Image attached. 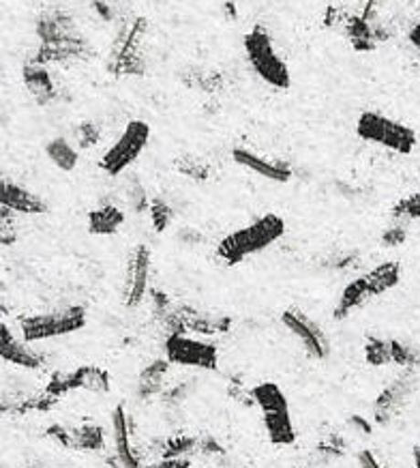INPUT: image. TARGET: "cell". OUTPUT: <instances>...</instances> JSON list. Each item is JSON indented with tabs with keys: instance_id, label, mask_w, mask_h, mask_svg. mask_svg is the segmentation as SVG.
Segmentation results:
<instances>
[{
	"instance_id": "obj_40",
	"label": "cell",
	"mask_w": 420,
	"mask_h": 468,
	"mask_svg": "<svg viewBox=\"0 0 420 468\" xmlns=\"http://www.w3.org/2000/svg\"><path fill=\"white\" fill-rule=\"evenodd\" d=\"M187 383H189V380H187ZM187 383H178L176 387H170V389L165 391L163 402L172 404V406L184 402V399H187V396H189V385Z\"/></svg>"
},
{
	"instance_id": "obj_18",
	"label": "cell",
	"mask_w": 420,
	"mask_h": 468,
	"mask_svg": "<svg viewBox=\"0 0 420 468\" xmlns=\"http://www.w3.org/2000/svg\"><path fill=\"white\" fill-rule=\"evenodd\" d=\"M131 432V417H129L125 404H119L112 410V434L116 458H119L122 468H140V455L133 447Z\"/></svg>"
},
{
	"instance_id": "obj_46",
	"label": "cell",
	"mask_w": 420,
	"mask_h": 468,
	"mask_svg": "<svg viewBox=\"0 0 420 468\" xmlns=\"http://www.w3.org/2000/svg\"><path fill=\"white\" fill-rule=\"evenodd\" d=\"M407 3H410L414 9H418V11H420V0H407Z\"/></svg>"
},
{
	"instance_id": "obj_3",
	"label": "cell",
	"mask_w": 420,
	"mask_h": 468,
	"mask_svg": "<svg viewBox=\"0 0 420 468\" xmlns=\"http://www.w3.org/2000/svg\"><path fill=\"white\" fill-rule=\"evenodd\" d=\"M148 33V20L144 16L125 17L119 22L114 35L112 52H110L108 71L114 78H140L146 73L144 37Z\"/></svg>"
},
{
	"instance_id": "obj_33",
	"label": "cell",
	"mask_w": 420,
	"mask_h": 468,
	"mask_svg": "<svg viewBox=\"0 0 420 468\" xmlns=\"http://www.w3.org/2000/svg\"><path fill=\"white\" fill-rule=\"evenodd\" d=\"M125 202L129 205V208H131V211H135V213L148 211V205H151V200H148L144 183L140 181L138 175H129V178H127Z\"/></svg>"
},
{
	"instance_id": "obj_28",
	"label": "cell",
	"mask_w": 420,
	"mask_h": 468,
	"mask_svg": "<svg viewBox=\"0 0 420 468\" xmlns=\"http://www.w3.org/2000/svg\"><path fill=\"white\" fill-rule=\"evenodd\" d=\"M73 140H76L78 149H95V146L103 140V127L99 125L97 121L84 119L82 122H78L76 129H73Z\"/></svg>"
},
{
	"instance_id": "obj_26",
	"label": "cell",
	"mask_w": 420,
	"mask_h": 468,
	"mask_svg": "<svg viewBox=\"0 0 420 468\" xmlns=\"http://www.w3.org/2000/svg\"><path fill=\"white\" fill-rule=\"evenodd\" d=\"M105 445L103 428L95 423H84V426L71 430L69 449H79V452H99Z\"/></svg>"
},
{
	"instance_id": "obj_8",
	"label": "cell",
	"mask_w": 420,
	"mask_h": 468,
	"mask_svg": "<svg viewBox=\"0 0 420 468\" xmlns=\"http://www.w3.org/2000/svg\"><path fill=\"white\" fill-rule=\"evenodd\" d=\"M165 359L172 366L195 367V369H217L219 350L213 342L189 334H172L165 340Z\"/></svg>"
},
{
	"instance_id": "obj_47",
	"label": "cell",
	"mask_w": 420,
	"mask_h": 468,
	"mask_svg": "<svg viewBox=\"0 0 420 468\" xmlns=\"http://www.w3.org/2000/svg\"><path fill=\"white\" fill-rule=\"evenodd\" d=\"M0 76H3V67H0Z\"/></svg>"
},
{
	"instance_id": "obj_35",
	"label": "cell",
	"mask_w": 420,
	"mask_h": 468,
	"mask_svg": "<svg viewBox=\"0 0 420 468\" xmlns=\"http://www.w3.org/2000/svg\"><path fill=\"white\" fill-rule=\"evenodd\" d=\"M92 14H95L99 20L105 24H119L125 20V14H122L121 5H116L114 0H92L90 3Z\"/></svg>"
},
{
	"instance_id": "obj_15",
	"label": "cell",
	"mask_w": 420,
	"mask_h": 468,
	"mask_svg": "<svg viewBox=\"0 0 420 468\" xmlns=\"http://www.w3.org/2000/svg\"><path fill=\"white\" fill-rule=\"evenodd\" d=\"M232 159L234 164L240 165V168L249 170L253 175L267 178V181H273V183H289L294 176V168L288 162L259 155V153L245 149V146H236V149H232Z\"/></svg>"
},
{
	"instance_id": "obj_34",
	"label": "cell",
	"mask_w": 420,
	"mask_h": 468,
	"mask_svg": "<svg viewBox=\"0 0 420 468\" xmlns=\"http://www.w3.org/2000/svg\"><path fill=\"white\" fill-rule=\"evenodd\" d=\"M197 449V441L191 439V436H170V439L163 441L162 445V458H189Z\"/></svg>"
},
{
	"instance_id": "obj_31",
	"label": "cell",
	"mask_w": 420,
	"mask_h": 468,
	"mask_svg": "<svg viewBox=\"0 0 420 468\" xmlns=\"http://www.w3.org/2000/svg\"><path fill=\"white\" fill-rule=\"evenodd\" d=\"M391 356L393 366L404 369H418L420 367V348L404 340H391Z\"/></svg>"
},
{
	"instance_id": "obj_2",
	"label": "cell",
	"mask_w": 420,
	"mask_h": 468,
	"mask_svg": "<svg viewBox=\"0 0 420 468\" xmlns=\"http://www.w3.org/2000/svg\"><path fill=\"white\" fill-rule=\"evenodd\" d=\"M247 63L253 73L262 80L264 84L275 90H288L292 86V71L286 58L277 50L273 35L268 33L262 24L253 27L249 33H245L243 39Z\"/></svg>"
},
{
	"instance_id": "obj_22",
	"label": "cell",
	"mask_w": 420,
	"mask_h": 468,
	"mask_svg": "<svg viewBox=\"0 0 420 468\" xmlns=\"http://www.w3.org/2000/svg\"><path fill=\"white\" fill-rule=\"evenodd\" d=\"M181 80L184 86L206 92V95H215V92L224 90L226 86L224 73L217 69H210V67H187Z\"/></svg>"
},
{
	"instance_id": "obj_13",
	"label": "cell",
	"mask_w": 420,
	"mask_h": 468,
	"mask_svg": "<svg viewBox=\"0 0 420 468\" xmlns=\"http://www.w3.org/2000/svg\"><path fill=\"white\" fill-rule=\"evenodd\" d=\"M22 82L26 86L28 95L33 97L37 106H54V103H60L69 100V90L65 89L63 84L58 82L54 71L49 69L47 65L33 63V60H26L22 67Z\"/></svg>"
},
{
	"instance_id": "obj_25",
	"label": "cell",
	"mask_w": 420,
	"mask_h": 468,
	"mask_svg": "<svg viewBox=\"0 0 420 468\" xmlns=\"http://www.w3.org/2000/svg\"><path fill=\"white\" fill-rule=\"evenodd\" d=\"M172 363L168 359H157L142 369L140 380H138V398L140 399H151L159 396L163 389L165 374H168Z\"/></svg>"
},
{
	"instance_id": "obj_37",
	"label": "cell",
	"mask_w": 420,
	"mask_h": 468,
	"mask_svg": "<svg viewBox=\"0 0 420 468\" xmlns=\"http://www.w3.org/2000/svg\"><path fill=\"white\" fill-rule=\"evenodd\" d=\"M407 241V226L401 224V221H393L391 226L384 228V232H382L380 237V243L384 245V248H401Z\"/></svg>"
},
{
	"instance_id": "obj_36",
	"label": "cell",
	"mask_w": 420,
	"mask_h": 468,
	"mask_svg": "<svg viewBox=\"0 0 420 468\" xmlns=\"http://www.w3.org/2000/svg\"><path fill=\"white\" fill-rule=\"evenodd\" d=\"M17 241L16 213L0 205V245H14Z\"/></svg>"
},
{
	"instance_id": "obj_20",
	"label": "cell",
	"mask_w": 420,
	"mask_h": 468,
	"mask_svg": "<svg viewBox=\"0 0 420 468\" xmlns=\"http://www.w3.org/2000/svg\"><path fill=\"white\" fill-rule=\"evenodd\" d=\"M127 215L119 205H99L89 213V232L95 237H112L125 224Z\"/></svg>"
},
{
	"instance_id": "obj_21",
	"label": "cell",
	"mask_w": 420,
	"mask_h": 468,
	"mask_svg": "<svg viewBox=\"0 0 420 468\" xmlns=\"http://www.w3.org/2000/svg\"><path fill=\"white\" fill-rule=\"evenodd\" d=\"M264 428H267V434L273 445L288 447L296 441V428L292 421V415H289V406H283V409L267 410L262 412Z\"/></svg>"
},
{
	"instance_id": "obj_12",
	"label": "cell",
	"mask_w": 420,
	"mask_h": 468,
	"mask_svg": "<svg viewBox=\"0 0 420 468\" xmlns=\"http://www.w3.org/2000/svg\"><path fill=\"white\" fill-rule=\"evenodd\" d=\"M35 35L39 39V46H57V43L76 41L86 37L82 28L78 27L76 17L71 11L63 7H47L37 16Z\"/></svg>"
},
{
	"instance_id": "obj_43",
	"label": "cell",
	"mask_w": 420,
	"mask_h": 468,
	"mask_svg": "<svg viewBox=\"0 0 420 468\" xmlns=\"http://www.w3.org/2000/svg\"><path fill=\"white\" fill-rule=\"evenodd\" d=\"M407 41L420 54V20L410 24V28H407Z\"/></svg>"
},
{
	"instance_id": "obj_7",
	"label": "cell",
	"mask_w": 420,
	"mask_h": 468,
	"mask_svg": "<svg viewBox=\"0 0 420 468\" xmlns=\"http://www.w3.org/2000/svg\"><path fill=\"white\" fill-rule=\"evenodd\" d=\"M420 374L418 369H404L399 377H394L384 389L378 393L373 402V421L378 426H388L397 419L405 406L412 402L414 393L418 391Z\"/></svg>"
},
{
	"instance_id": "obj_6",
	"label": "cell",
	"mask_w": 420,
	"mask_h": 468,
	"mask_svg": "<svg viewBox=\"0 0 420 468\" xmlns=\"http://www.w3.org/2000/svg\"><path fill=\"white\" fill-rule=\"evenodd\" d=\"M148 143H151V125L142 119H131L114 140V144L99 159V168L112 178L122 176L138 162Z\"/></svg>"
},
{
	"instance_id": "obj_16",
	"label": "cell",
	"mask_w": 420,
	"mask_h": 468,
	"mask_svg": "<svg viewBox=\"0 0 420 468\" xmlns=\"http://www.w3.org/2000/svg\"><path fill=\"white\" fill-rule=\"evenodd\" d=\"M0 359L22 369H39L46 363L39 350L30 348V344L17 337L3 320H0Z\"/></svg>"
},
{
	"instance_id": "obj_45",
	"label": "cell",
	"mask_w": 420,
	"mask_h": 468,
	"mask_svg": "<svg viewBox=\"0 0 420 468\" xmlns=\"http://www.w3.org/2000/svg\"><path fill=\"white\" fill-rule=\"evenodd\" d=\"M7 314H9V307H7V305H5V303H3V301H0V320H3L5 316H7Z\"/></svg>"
},
{
	"instance_id": "obj_10",
	"label": "cell",
	"mask_w": 420,
	"mask_h": 468,
	"mask_svg": "<svg viewBox=\"0 0 420 468\" xmlns=\"http://www.w3.org/2000/svg\"><path fill=\"white\" fill-rule=\"evenodd\" d=\"M281 323L300 342V346L311 359L324 361L331 355V340L326 331L320 326L318 320H313L300 307H288L281 314Z\"/></svg>"
},
{
	"instance_id": "obj_14",
	"label": "cell",
	"mask_w": 420,
	"mask_h": 468,
	"mask_svg": "<svg viewBox=\"0 0 420 468\" xmlns=\"http://www.w3.org/2000/svg\"><path fill=\"white\" fill-rule=\"evenodd\" d=\"M92 54H95V48L86 37H82V39L57 43V46H39L28 60L47 67H76L89 63Z\"/></svg>"
},
{
	"instance_id": "obj_19",
	"label": "cell",
	"mask_w": 420,
	"mask_h": 468,
	"mask_svg": "<svg viewBox=\"0 0 420 468\" xmlns=\"http://www.w3.org/2000/svg\"><path fill=\"white\" fill-rule=\"evenodd\" d=\"M372 299H375V294L372 286H369L367 277H364V273L358 275L343 286V291L335 303V310H332V316H335V320L350 318L352 314L361 310L362 305H367Z\"/></svg>"
},
{
	"instance_id": "obj_11",
	"label": "cell",
	"mask_w": 420,
	"mask_h": 468,
	"mask_svg": "<svg viewBox=\"0 0 420 468\" xmlns=\"http://www.w3.org/2000/svg\"><path fill=\"white\" fill-rule=\"evenodd\" d=\"M86 389L92 393H108L110 391V374L97 366H82L76 372L54 374L46 387V396L58 399L69 391Z\"/></svg>"
},
{
	"instance_id": "obj_9",
	"label": "cell",
	"mask_w": 420,
	"mask_h": 468,
	"mask_svg": "<svg viewBox=\"0 0 420 468\" xmlns=\"http://www.w3.org/2000/svg\"><path fill=\"white\" fill-rule=\"evenodd\" d=\"M151 248L146 243H138L129 254L125 282H122V305L127 310H138L151 292Z\"/></svg>"
},
{
	"instance_id": "obj_4",
	"label": "cell",
	"mask_w": 420,
	"mask_h": 468,
	"mask_svg": "<svg viewBox=\"0 0 420 468\" xmlns=\"http://www.w3.org/2000/svg\"><path fill=\"white\" fill-rule=\"evenodd\" d=\"M356 135L364 143L397 153V155H412L414 149L418 146V135L410 125L382 112H375V110L361 112L356 121Z\"/></svg>"
},
{
	"instance_id": "obj_5",
	"label": "cell",
	"mask_w": 420,
	"mask_h": 468,
	"mask_svg": "<svg viewBox=\"0 0 420 468\" xmlns=\"http://www.w3.org/2000/svg\"><path fill=\"white\" fill-rule=\"evenodd\" d=\"M86 323H89V314H86V307L82 305H69L63 307V310L28 314V316H22L17 320L22 340L28 344L57 340V337L78 334V331L84 329Z\"/></svg>"
},
{
	"instance_id": "obj_17",
	"label": "cell",
	"mask_w": 420,
	"mask_h": 468,
	"mask_svg": "<svg viewBox=\"0 0 420 468\" xmlns=\"http://www.w3.org/2000/svg\"><path fill=\"white\" fill-rule=\"evenodd\" d=\"M0 205L7 207L16 215H43L47 213V202L35 194L33 189L11 181V178L0 175Z\"/></svg>"
},
{
	"instance_id": "obj_29",
	"label": "cell",
	"mask_w": 420,
	"mask_h": 468,
	"mask_svg": "<svg viewBox=\"0 0 420 468\" xmlns=\"http://www.w3.org/2000/svg\"><path fill=\"white\" fill-rule=\"evenodd\" d=\"M364 361L373 367L393 366L391 340H382V337H367V342H364Z\"/></svg>"
},
{
	"instance_id": "obj_32",
	"label": "cell",
	"mask_w": 420,
	"mask_h": 468,
	"mask_svg": "<svg viewBox=\"0 0 420 468\" xmlns=\"http://www.w3.org/2000/svg\"><path fill=\"white\" fill-rule=\"evenodd\" d=\"M148 215H151L154 232H165L174 224L176 211L165 198H152L151 205H148Z\"/></svg>"
},
{
	"instance_id": "obj_24",
	"label": "cell",
	"mask_w": 420,
	"mask_h": 468,
	"mask_svg": "<svg viewBox=\"0 0 420 468\" xmlns=\"http://www.w3.org/2000/svg\"><path fill=\"white\" fill-rule=\"evenodd\" d=\"M46 155L52 165L63 172H73L79 164V149L65 135H57L46 144Z\"/></svg>"
},
{
	"instance_id": "obj_39",
	"label": "cell",
	"mask_w": 420,
	"mask_h": 468,
	"mask_svg": "<svg viewBox=\"0 0 420 468\" xmlns=\"http://www.w3.org/2000/svg\"><path fill=\"white\" fill-rule=\"evenodd\" d=\"M356 462L361 468H391L378 453L372 452V449H362V452H358Z\"/></svg>"
},
{
	"instance_id": "obj_27",
	"label": "cell",
	"mask_w": 420,
	"mask_h": 468,
	"mask_svg": "<svg viewBox=\"0 0 420 468\" xmlns=\"http://www.w3.org/2000/svg\"><path fill=\"white\" fill-rule=\"evenodd\" d=\"M174 168L176 172H181L183 176H187L191 181H197V183L208 181L210 175H213V168H210L206 159L191 155V153H184V155L174 159Z\"/></svg>"
},
{
	"instance_id": "obj_30",
	"label": "cell",
	"mask_w": 420,
	"mask_h": 468,
	"mask_svg": "<svg viewBox=\"0 0 420 468\" xmlns=\"http://www.w3.org/2000/svg\"><path fill=\"white\" fill-rule=\"evenodd\" d=\"M393 221H401V224L410 226L412 221L420 219V192L407 194L404 198L397 200L391 208Z\"/></svg>"
},
{
	"instance_id": "obj_1",
	"label": "cell",
	"mask_w": 420,
	"mask_h": 468,
	"mask_svg": "<svg viewBox=\"0 0 420 468\" xmlns=\"http://www.w3.org/2000/svg\"><path fill=\"white\" fill-rule=\"evenodd\" d=\"M286 219L275 213H267L262 218L253 219L238 230H234L224 237L217 245L219 261L227 267H236L245 262L247 258L262 254L268 248H273L277 241H281L286 234Z\"/></svg>"
},
{
	"instance_id": "obj_38",
	"label": "cell",
	"mask_w": 420,
	"mask_h": 468,
	"mask_svg": "<svg viewBox=\"0 0 420 468\" xmlns=\"http://www.w3.org/2000/svg\"><path fill=\"white\" fill-rule=\"evenodd\" d=\"M358 264V254L356 251H343V254L332 256L329 262V269L332 271H350Z\"/></svg>"
},
{
	"instance_id": "obj_23",
	"label": "cell",
	"mask_w": 420,
	"mask_h": 468,
	"mask_svg": "<svg viewBox=\"0 0 420 468\" xmlns=\"http://www.w3.org/2000/svg\"><path fill=\"white\" fill-rule=\"evenodd\" d=\"M369 286H372V291L375 297H382V294H386L388 291H393V288L399 286L401 282V264L397 261H386V262H380L375 264L373 269H369L367 273Z\"/></svg>"
},
{
	"instance_id": "obj_42",
	"label": "cell",
	"mask_w": 420,
	"mask_h": 468,
	"mask_svg": "<svg viewBox=\"0 0 420 468\" xmlns=\"http://www.w3.org/2000/svg\"><path fill=\"white\" fill-rule=\"evenodd\" d=\"M350 428H354L356 432H361V434H372V430H373V426H372V421H369V419H364L362 415H352L350 417Z\"/></svg>"
},
{
	"instance_id": "obj_44",
	"label": "cell",
	"mask_w": 420,
	"mask_h": 468,
	"mask_svg": "<svg viewBox=\"0 0 420 468\" xmlns=\"http://www.w3.org/2000/svg\"><path fill=\"white\" fill-rule=\"evenodd\" d=\"M412 458H414V466L420 468V442H418V445H414V449H412Z\"/></svg>"
},
{
	"instance_id": "obj_41",
	"label": "cell",
	"mask_w": 420,
	"mask_h": 468,
	"mask_svg": "<svg viewBox=\"0 0 420 468\" xmlns=\"http://www.w3.org/2000/svg\"><path fill=\"white\" fill-rule=\"evenodd\" d=\"M189 466H191L189 458H162L148 468H189Z\"/></svg>"
}]
</instances>
